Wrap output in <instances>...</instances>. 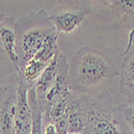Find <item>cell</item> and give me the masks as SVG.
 Wrapping results in <instances>:
<instances>
[{
    "mask_svg": "<svg viewBox=\"0 0 134 134\" xmlns=\"http://www.w3.org/2000/svg\"><path fill=\"white\" fill-rule=\"evenodd\" d=\"M117 73L109 58L91 47H82L74 53L69 63V84L71 91L90 94L107 85Z\"/></svg>",
    "mask_w": 134,
    "mask_h": 134,
    "instance_id": "1",
    "label": "cell"
},
{
    "mask_svg": "<svg viewBox=\"0 0 134 134\" xmlns=\"http://www.w3.org/2000/svg\"><path fill=\"white\" fill-rule=\"evenodd\" d=\"M16 49L20 69L39 52L46 38L57 31L44 10L16 19Z\"/></svg>",
    "mask_w": 134,
    "mask_h": 134,
    "instance_id": "2",
    "label": "cell"
},
{
    "mask_svg": "<svg viewBox=\"0 0 134 134\" xmlns=\"http://www.w3.org/2000/svg\"><path fill=\"white\" fill-rule=\"evenodd\" d=\"M81 98L85 106L86 126L83 134H122L116 106L105 90L84 94Z\"/></svg>",
    "mask_w": 134,
    "mask_h": 134,
    "instance_id": "3",
    "label": "cell"
},
{
    "mask_svg": "<svg viewBox=\"0 0 134 134\" xmlns=\"http://www.w3.org/2000/svg\"><path fill=\"white\" fill-rule=\"evenodd\" d=\"M91 12L92 5L89 1L66 0L58 2L51 12L49 18L58 33L69 35L79 28Z\"/></svg>",
    "mask_w": 134,
    "mask_h": 134,
    "instance_id": "4",
    "label": "cell"
},
{
    "mask_svg": "<svg viewBox=\"0 0 134 134\" xmlns=\"http://www.w3.org/2000/svg\"><path fill=\"white\" fill-rule=\"evenodd\" d=\"M16 19L7 17L0 18V77L20 72V64L16 49Z\"/></svg>",
    "mask_w": 134,
    "mask_h": 134,
    "instance_id": "5",
    "label": "cell"
},
{
    "mask_svg": "<svg viewBox=\"0 0 134 134\" xmlns=\"http://www.w3.org/2000/svg\"><path fill=\"white\" fill-rule=\"evenodd\" d=\"M59 61H60L59 70L53 85L51 86L49 90L46 92L44 99L41 100V101H38L43 115L48 113L51 107L58 100L68 96L71 92V88L69 84V62L64 54L60 53Z\"/></svg>",
    "mask_w": 134,
    "mask_h": 134,
    "instance_id": "6",
    "label": "cell"
},
{
    "mask_svg": "<svg viewBox=\"0 0 134 134\" xmlns=\"http://www.w3.org/2000/svg\"><path fill=\"white\" fill-rule=\"evenodd\" d=\"M17 85L0 88V134H15Z\"/></svg>",
    "mask_w": 134,
    "mask_h": 134,
    "instance_id": "7",
    "label": "cell"
},
{
    "mask_svg": "<svg viewBox=\"0 0 134 134\" xmlns=\"http://www.w3.org/2000/svg\"><path fill=\"white\" fill-rule=\"evenodd\" d=\"M134 31L130 32L128 48L120 66L119 92L125 96L129 103H134Z\"/></svg>",
    "mask_w": 134,
    "mask_h": 134,
    "instance_id": "8",
    "label": "cell"
},
{
    "mask_svg": "<svg viewBox=\"0 0 134 134\" xmlns=\"http://www.w3.org/2000/svg\"><path fill=\"white\" fill-rule=\"evenodd\" d=\"M17 108L15 116V134H31V109L28 102V87L17 82Z\"/></svg>",
    "mask_w": 134,
    "mask_h": 134,
    "instance_id": "9",
    "label": "cell"
},
{
    "mask_svg": "<svg viewBox=\"0 0 134 134\" xmlns=\"http://www.w3.org/2000/svg\"><path fill=\"white\" fill-rule=\"evenodd\" d=\"M68 114V131L69 133L83 134L86 126V113L81 93H71Z\"/></svg>",
    "mask_w": 134,
    "mask_h": 134,
    "instance_id": "10",
    "label": "cell"
},
{
    "mask_svg": "<svg viewBox=\"0 0 134 134\" xmlns=\"http://www.w3.org/2000/svg\"><path fill=\"white\" fill-rule=\"evenodd\" d=\"M101 2L108 7L121 27L134 31V0H113L109 3Z\"/></svg>",
    "mask_w": 134,
    "mask_h": 134,
    "instance_id": "11",
    "label": "cell"
},
{
    "mask_svg": "<svg viewBox=\"0 0 134 134\" xmlns=\"http://www.w3.org/2000/svg\"><path fill=\"white\" fill-rule=\"evenodd\" d=\"M59 56H60V54L55 56L54 59L46 66V69L43 71L42 75L40 76L39 81L37 82V84L35 86L38 101H41V100L44 99L46 92L49 90L51 86L53 85L56 76H57V73H58V70H59V64H60Z\"/></svg>",
    "mask_w": 134,
    "mask_h": 134,
    "instance_id": "12",
    "label": "cell"
},
{
    "mask_svg": "<svg viewBox=\"0 0 134 134\" xmlns=\"http://www.w3.org/2000/svg\"><path fill=\"white\" fill-rule=\"evenodd\" d=\"M49 63H43L41 61L31 59L29 60L19 72V81L23 82L27 87H35L43 71Z\"/></svg>",
    "mask_w": 134,
    "mask_h": 134,
    "instance_id": "13",
    "label": "cell"
},
{
    "mask_svg": "<svg viewBox=\"0 0 134 134\" xmlns=\"http://www.w3.org/2000/svg\"><path fill=\"white\" fill-rule=\"evenodd\" d=\"M57 40H58V32L54 31L46 38V40L43 43V45L41 46L39 52L35 55V57L32 59L41 61L43 63H49L54 59L55 56L60 54Z\"/></svg>",
    "mask_w": 134,
    "mask_h": 134,
    "instance_id": "14",
    "label": "cell"
},
{
    "mask_svg": "<svg viewBox=\"0 0 134 134\" xmlns=\"http://www.w3.org/2000/svg\"><path fill=\"white\" fill-rule=\"evenodd\" d=\"M28 102L31 109V134H43V114L39 106L35 87H28Z\"/></svg>",
    "mask_w": 134,
    "mask_h": 134,
    "instance_id": "15",
    "label": "cell"
},
{
    "mask_svg": "<svg viewBox=\"0 0 134 134\" xmlns=\"http://www.w3.org/2000/svg\"><path fill=\"white\" fill-rule=\"evenodd\" d=\"M116 115L119 118L121 117L127 122L132 133L134 134V103L128 102V104H119L116 106Z\"/></svg>",
    "mask_w": 134,
    "mask_h": 134,
    "instance_id": "16",
    "label": "cell"
},
{
    "mask_svg": "<svg viewBox=\"0 0 134 134\" xmlns=\"http://www.w3.org/2000/svg\"><path fill=\"white\" fill-rule=\"evenodd\" d=\"M43 134H58L54 124L48 117L43 116Z\"/></svg>",
    "mask_w": 134,
    "mask_h": 134,
    "instance_id": "17",
    "label": "cell"
},
{
    "mask_svg": "<svg viewBox=\"0 0 134 134\" xmlns=\"http://www.w3.org/2000/svg\"><path fill=\"white\" fill-rule=\"evenodd\" d=\"M3 16H4V14L1 12V11H0V18H1V17H3Z\"/></svg>",
    "mask_w": 134,
    "mask_h": 134,
    "instance_id": "18",
    "label": "cell"
},
{
    "mask_svg": "<svg viewBox=\"0 0 134 134\" xmlns=\"http://www.w3.org/2000/svg\"><path fill=\"white\" fill-rule=\"evenodd\" d=\"M69 134H76V133H69Z\"/></svg>",
    "mask_w": 134,
    "mask_h": 134,
    "instance_id": "19",
    "label": "cell"
}]
</instances>
